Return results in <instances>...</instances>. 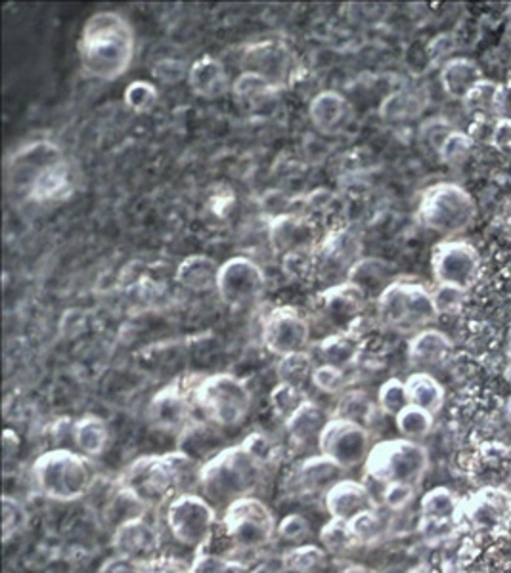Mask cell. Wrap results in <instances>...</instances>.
I'll use <instances>...</instances> for the list:
<instances>
[{
  "label": "cell",
  "instance_id": "22",
  "mask_svg": "<svg viewBox=\"0 0 511 573\" xmlns=\"http://www.w3.org/2000/svg\"><path fill=\"white\" fill-rule=\"evenodd\" d=\"M468 522L477 530H494L511 522V495L497 487H487L481 494L461 503L460 524Z\"/></svg>",
  "mask_w": 511,
  "mask_h": 573
},
{
  "label": "cell",
  "instance_id": "59",
  "mask_svg": "<svg viewBox=\"0 0 511 573\" xmlns=\"http://www.w3.org/2000/svg\"><path fill=\"white\" fill-rule=\"evenodd\" d=\"M341 573H372V572H368V570H365V568L355 566V568H349V570H345V572H341Z\"/></svg>",
  "mask_w": 511,
  "mask_h": 573
},
{
  "label": "cell",
  "instance_id": "36",
  "mask_svg": "<svg viewBox=\"0 0 511 573\" xmlns=\"http://www.w3.org/2000/svg\"><path fill=\"white\" fill-rule=\"evenodd\" d=\"M425 109V96L420 90L404 88L396 90L393 95H389L380 106L381 119L391 121V123H402V121H412L417 115H422Z\"/></svg>",
  "mask_w": 511,
  "mask_h": 573
},
{
  "label": "cell",
  "instance_id": "17",
  "mask_svg": "<svg viewBox=\"0 0 511 573\" xmlns=\"http://www.w3.org/2000/svg\"><path fill=\"white\" fill-rule=\"evenodd\" d=\"M192 388L186 390V385L175 381L171 385L163 386L154 394L148 406V421L152 427L163 432H183L194 421V399Z\"/></svg>",
  "mask_w": 511,
  "mask_h": 573
},
{
  "label": "cell",
  "instance_id": "50",
  "mask_svg": "<svg viewBox=\"0 0 511 573\" xmlns=\"http://www.w3.org/2000/svg\"><path fill=\"white\" fill-rule=\"evenodd\" d=\"M349 524L352 536L357 539L358 544L376 543L383 533V520H381L380 513L372 510V513H365L352 518Z\"/></svg>",
  "mask_w": 511,
  "mask_h": 573
},
{
  "label": "cell",
  "instance_id": "25",
  "mask_svg": "<svg viewBox=\"0 0 511 573\" xmlns=\"http://www.w3.org/2000/svg\"><path fill=\"white\" fill-rule=\"evenodd\" d=\"M232 82L235 80H230L225 64L209 54L196 59L188 69V87L192 92L209 102L220 100L228 92H232Z\"/></svg>",
  "mask_w": 511,
  "mask_h": 573
},
{
  "label": "cell",
  "instance_id": "55",
  "mask_svg": "<svg viewBox=\"0 0 511 573\" xmlns=\"http://www.w3.org/2000/svg\"><path fill=\"white\" fill-rule=\"evenodd\" d=\"M416 495V487L404 486V484H393V486L383 487V505L389 510L399 513L402 508L409 507L410 503L414 502Z\"/></svg>",
  "mask_w": 511,
  "mask_h": 573
},
{
  "label": "cell",
  "instance_id": "34",
  "mask_svg": "<svg viewBox=\"0 0 511 573\" xmlns=\"http://www.w3.org/2000/svg\"><path fill=\"white\" fill-rule=\"evenodd\" d=\"M406 390H409L410 406L420 407L427 414H441V409L445 406V388L433 377L427 371H417L414 375H410L406 381Z\"/></svg>",
  "mask_w": 511,
  "mask_h": 573
},
{
  "label": "cell",
  "instance_id": "60",
  "mask_svg": "<svg viewBox=\"0 0 511 573\" xmlns=\"http://www.w3.org/2000/svg\"><path fill=\"white\" fill-rule=\"evenodd\" d=\"M412 573H424V570H414Z\"/></svg>",
  "mask_w": 511,
  "mask_h": 573
},
{
  "label": "cell",
  "instance_id": "51",
  "mask_svg": "<svg viewBox=\"0 0 511 573\" xmlns=\"http://www.w3.org/2000/svg\"><path fill=\"white\" fill-rule=\"evenodd\" d=\"M456 131L445 117H432L420 126V140L438 153L441 145Z\"/></svg>",
  "mask_w": 511,
  "mask_h": 573
},
{
  "label": "cell",
  "instance_id": "47",
  "mask_svg": "<svg viewBox=\"0 0 511 573\" xmlns=\"http://www.w3.org/2000/svg\"><path fill=\"white\" fill-rule=\"evenodd\" d=\"M30 526V513L15 497H2V539L8 543L10 539L22 533Z\"/></svg>",
  "mask_w": 511,
  "mask_h": 573
},
{
  "label": "cell",
  "instance_id": "3",
  "mask_svg": "<svg viewBox=\"0 0 511 573\" xmlns=\"http://www.w3.org/2000/svg\"><path fill=\"white\" fill-rule=\"evenodd\" d=\"M137 52L131 22L119 12L106 10L90 15L80 31L77 54L90 79L118 80L129 71Z\"/></svg>",
  "mask_w": 511,
  "mask_h": 573
},
{
  "label": "cell",
  "instance_id": "8",
  "mask_svg": "<svg viewBox=\"0 0 511 573\" xmlns=\"http://www.w3.org/2000/svg\"><path fill=\"white\" fill-rule=\"evenodd\" d=\"M427 466L430 453L424 445L406 438H394L373 445L366 459L365 476L383 487L393 484L416 487L424 478Z\"/></svg>",
  "mask_w": 511,
  "mask_h": 573
},
{
  "label": "cell",
  "instance_id": "21",
  "mask_svg": "<svg viewBox=\"0 0 511 573\" xmlns=\"http://www.w3.org/2000/svg\"><path fill=\"white\" fill-rule=\"evenodd\" d=\"M461 502L446 487H435L422 499V531L430 541L450 536L460 526Z\"/></svg>",
  "mask_w": 511,
  "mask_h": 573
},
{
  "label": "cell",
  "instance_id": "6",
  "mask_svg": "<svg viewBox=\"0 0 511 573\" xmlns=\"http://www.w3.org/2000/svg\"><path fill=\"white\" fill-rule=\"evenodd\" d=\"M381 323L399 333L416 334L438 320L433 289L422 282L393 279L376 298Z\"/></svg>",
  "mask_w": 511,
  "mask_h": 573
},
{
  "label": "cell",
  "instance_id": "27",
  "mask_svg": "<svg viewBox=\"0 0 511 573\" xmlns=\"http://www.w3.org/2000/svg\"><path fill=\"white\" fill-rule=\"evenodd\" d=\"M454 344L448 334L438 329H424L409 341V360L416 367H443L453 356Z\"/></svg>",
  "mask_w": 511,
  "mask_h": 573
},
{
  "label": "cell",
  "instance_id": "40",
  "mask_svg": "<svg viewBox=\"0 0 511 573\" xmlns=\"http://www.w3.org/2000/svg\"><path fill=\"white\" fill-rule=\"evenodd\" d=\"M502 92H504V88L500 87L498 82L485 79L469 92L468 98L461 103L469 115H492L502 106Z\"/></svg>",
  "mask_w": 511,
  "mask_h": 573
},
{
  "label": "cell",
  "instance_id": "23",
  "mask_svg": "<svg viewBox=\"0 0 511 573\" xmlns=\"http://www.w3.org/2000/svg\"><path fill=\"white\" fill-rule=\"evenodd\" d=\"M324 505L329 518L344 522H351L358 515L380 510L368 484L347 478L339 480L336 486L329 487L328 494L324 495Z\"/></svg>",
  "mask_w": 511,
  "mask_h": 573
},
{
  "label": "cell",
  "instance_id": "37",
  "mask_svg": "<svg viewBox=\"0 0 511 573\" xmlns=\"http://www.w3.org/2000/svg\"><path fill=\"white\" fill-rule=\"evenodd\" d=\"M388 264L378 258H360V261L349 269L347 282L358 285L365 290L366 297H370L376 290V298L380 297L381 290L385 289L393 279H389Z\"/></svg>",
  "mask_w": 511,
  "mask_h": 573
},
{
  "label": "cell",
  "instance_id": "45",
  "mask_svg": "<svg viewBox=\"0 0 511 573\" xmlns=\"http://www.w3.org/2000/svg\"><path fill=\"white\" fill-rule=\"evenodd\" d=\"M282 272L290 282L307 284L318 276L315 251L311 253H292L282 256Z\"/></svg>",
  "mask_w": 511,
  "mask_h": 573
},
{
  "label": "cell",
  "instance_id": "53",
  "mask_svg": "<svg viewBox=\"0 0 511 573\" xmlns=\"http://www.w3.org/2000/svg\"><path fill=\"white\" fill-rule=\"evenodd\" d=\"M278 536L290 543H303L311 536V522L305 516L287 515L278 524Z\"/></svg>",
  "mask_w": 511,
  "mask_h": 573
},
{
  "label": "cell",
  "instance_id": "14",
  "mask_svg": "<svg viewBox=\"0 0 511 573\" xmlns=\"http://www.w3.org/2000/svg\"><path fill=\"white\" fill-rule=\"evenodd\" d=\"M267 277L257 262L248 256H232L220 264L217 295L230 308L253 305L263 295Z\"/></svg>",
  "mask_w": 511,
  "mask_h": 573
},
{
  "label": "cell",
  "instance_id": "52",
  "mask_svg": "<svg viewBox=\"0 0 511 573\" xmlns=\"http://www.w3.org/2000/svg\"><path fill=\"white\" fill-rule=\"evenodd\" d=\"M313 386L324 394H339L347 386V375L344 370L320 363L313 373Z\"/></svg>",
  "mask_w": 511,
  "mask_h": 573
},
{
  "label": "cell",
  "instance_id": "38",
  "mask_svg": "<svg viewBox=\"0 0 511 573\" xmlns=\"http://www.w3.org/2000/svg\"><path fill=\"white\" fill-rule=\"evenodd\" d=\"M315 370V360L308 354L307 350H303V352H295V354L278 360L276 377L280 378V383H287V385L297 386V388L305 390L308 383L313 385Z\"/></svg>",
  "mask_w": 511,
  "mask_h": 573
},
{
  "label": "cell",
  "instance_id": "20",
  "mask_svg": "<svg viewBox=\"0 0 511 573\" xmlns=\"http://www.w3.org/2000/svg\"><path fill=\"white\" fill-rule=\"evenodd\" d=\"M316 298L322 318L344 331L351 329L349 326L362 313L368 302L365 290L347 279L329 285Z\"/></svg>",
  "mask_w": 511,
  "mask_h": 573
},
{
  "label": "cell",
  "instance_id": "5",
  "mask_svg": "<svg viewBox=\"0 0 511 573\" xmlns=\"http://www.w3.org/2000/svg\"><path fill=\"white\" fill-rule=\"evenodd\" d=\"M194 407L213 429L235 430L241 427L251 411L248 385L230 373H215L197 378L192 388Z\"/></svg>",
  "mask_w": 511,
  "mask_h": 573
},
{
  "label": "cell",
  "instance_id": "54",
  "mask_svg": "<svg viewBox=\"0 0 511 573\" xmlns=\"http://www.w3.org/2000/svg\"><path fill=\"white\" fill-rule=\"evenodd\" d=\"M464 297H466L464 290L453 289V287L435 285V289H433V298H435L438 316L458 312L461 305H464Z\"/></svg>",
  "mask_w": 511,
  "mask_h": 573
},
{
  "label": "cell",
  "instance_id": "11",
  "mask_svg": "<svg viewBox=\"0 0 511 573\" xmlns=\"http://www.w3.org/2000/svg\"><path fill=\"white\" fill-rule=\"evenodd\" d=\"M482 272L481 254L464 240L438 241L432 249V274L435 285L468 293L479 282Z\"/></svg>",
  "mask_w": 511,
  "mask_h": 573
},
{
  "label": "cell",
  "instance_id": "26",
  "mask_svg": "<svg viewBox=\"0 0 511 573\" xmlns=\"http://www.w3.org/2000/svg\"><path fill=\"white\" fill-rule=\"evenodd\" d=\"M308 119L316 131L336 136L351 119V103L337 90H322L308 103Z\"/></svg>",
  "mask_w": 511,
  "mask_h": 573
},
{
  "label": "cell",
  "instance_id": "32",
  "mask_svg": "<svg viewBox=\"0 0 511 573\" xmlns=\"http://www.w3.org/2000/svg\"><path fill=\"white\" fill-rule=\"evenodd\" d=\"M72 442L80 455L88 459L100 458L110 443V429L100 417L85 415L74 422Z\"/></svg>",
  "mask_w": 511,
  "mask_h": 573
},
{
  "label": "cell",
  "instance_id": "7",
  "mask_svg": "<svg viewBox=\"0 0 511 573\" xmlns=\"http://www.w3.org/2000/svg\"><path fill=\"white\" fill-rule=\"evenodd\" d=\"M477 218V203L468 189L454 181H437L425 188L416 209L417 224L425 230L454 238L466 232Z\"/></svg>",
  "mask_w": 511,
  "mask_h": 573
},
{
  "label": "cell",
  "instance_id": "24",
  "mask_svg": "<svg viewBox=\"0 0 511 573\" xmlns=\"http://www.w3.org/2000/svg\"><path fill=\"white\" fill-rule=\"evenodd\" d=\"M360 253V243L351 232L347 230H334L326 238H322L316 247V264L318 276L336 277L344 272L345 279L349 269L357 264Z\"/></svg>",
  "mask_w": 511,
  "mask_h": 573
},
{
  "label": "cell",
  "instance_id": "2",
  "mask_svg": "<svg viewBox=\"0 0 511 573\" xmlns=\"http://www.w3.org/2000/svg\"><path fill=\"white\" fill-rule=\"evenodd\" d=\"M202 465L188 453L176 450L132 461L119 478V489L142 508H160L197 486Z\"/></svg>",
  "mask_w": 511,
  "mask_h": 573
},
{
  "label": "cell",
  "instance_id": "44",
  "mask_svg": "<svg viewBox=\"0 0 511 573\" xmlns=\"http://www.w3.org/2000/svg\"><path fill=\"white\" fill-rule=\"evenodd\" d=\"M191 573H256V570L240 560L197 551L196 559L192 560Z\"/></svg>",
  "mask_w": 511,
  "mask_h": 573
},
{
  "label": "cell",
  "instance_id": "29",
  "mask_svg": "<svg viewBox=\"0 0 511 573\" xmlns=\"http://www.w3.org/2000/svg\"><path fill=\"white\" fill-rule=\"evenodd\" d=\"M328 421V414L313 399H307L287 421H284L285 432L297 448H305L311 443L318 445V438Z\"/></svg>",
  "mask_w": 511,
  "mask_h": 573
},
{
  "label": "cell",
  "instance_id": "43",
  "mask_svg": "<svg viewBox=\"0 0 511 573\" xmlns=\"http://www.w3.org/2000/svg\"><path fill=\"white\" fill-rule=\"evenodd\" d=\"M307 399V393H305L303 388L287 385V383H278V385L272 388L271 396H269L272 411H274L280 419H284V421H287Z\"/></svg>",
  "mask_w": 511,
  "mask_h": 573
},
{
  "label": "cell",
  "instance_id": "33",
  "mask_svg": "<svg viewBox=\"0 0 511 573\" xmlns=\"http://www.w3.org/2000/svg\"><path fill=\"white\" fill-rule=\"evenodd\" d=\"M360 356V341L352 331H337L322 339L318 344V357L326 365L347 371L357 363Z\"/></svg>",
  "mask_w": 511,
  "mask_h": 573
},
{
  "label": "cell",
  "instance_id": "46",
  "mask_svg": "<svg viewBox=\"0 0 511 573\" xmlns=\"http://www.w3.org/2000/svg\"><path fill=\"white\" fill-rule=\"evenodd\" d=\"M378 406H380L381 411L389 415V417H396L401 411H404V409L410 406L406 383L401 381V378H388V381L380 386Z\"/></svg>",
  "mask_w": 511,
  "mask_h": 573
},
{
  "label": "cell",
  "instance_id": "9",
  "mask_svg": "<svg viewBox=\"0 0 511 573\" xmlns=\"http://www.w3.org/2000/svg\"><path fill=\"white\" fill-rule=\"evenodd\" d=\"M165 522L176 543L204 551L217 524V508L202 494H183L165 508Z\"/></svg>",
  "mask_w": 511,
  "mask_h": 573
},
{
  "label": "cell",
  "instance_id": "49",
  "mask_svg": "<svg viewBox=\"0 0 511 573\" xmlns=\"http://www.w3.org/2000/svg\"><path fill=\"white\" fill-rule=\"evenodd\" d=\"M474 139L466 132L454 131L438 150V157L448 167H461L474 152Z\"/></svg>",
  "mask_w": 511,
  "mask_h": 573
},
{
  "label": "cell",
  "instance_id": "15",
  "mask_svg": "<svg viewBox=\"0 0 511 573\" xmlns=\"http://www.w3.org/2000/svg\"><path fill=\"white\" fill-rule=\"evenodd\" d=\"M264 349L278 357L303 352L311 341V326L305 316L293 306H278L263 323Z\"/></svg>",
  "mask_w": 511,
  "mask_h": 573
},
{
  "label": "cell",
  "instance_id": "4",
  "mask_svg": "<svg viewBox=\"0 0 511 573\" xmlns=\"http://www.w3.org/2000/svg\"><path fill=\"white\" fill-rule=\"evenodd\" d=\"M31 471L39 492L52 502H79L95 486L96 474L90 459L66 448L39 455Z\"/></svg>",
  "mask_w": 511,
  "mask_h": 573
},
{
  "label": "cell",
  "instance_id": "39",
  "mask_svg": "<svg viewBox=\"0 0 511 573\" xmlns=\"http://www.w3.org/2000/svg\"><path fill=\"white\" fill-rule=\"evenodd\" d=\"M328 552L318 544L301 543L282 557L285 570L292 573H318L326 568Z\"/></svg>",
  "mask_w": 511,
  "mask_h": 573
},
{
  "label": "cell",
  "instance_id": "19",
  "mask_svg": "<svg viewBox=\"0 0 511 573\" xmlns=\"http://www.w3.org/2000/svg\"><path fill=\"white\" fill-rule=\"evenodd\" d=\"M318 225L301 214H278L269 222V241L274 253L282 258L285 254L311 253L320 243Z\"/></svg>",
  "mask_w": 511,
  "mask_h": 573
},
{
  "label": "cell",
  "instance_id": "56",
  "mask_svg": "<svg viewBox=\"0 0 511 573\" xmlns=\"http://www.w3.org/2000/svg\"><path fill=\"white\" fill-rule=\"evenodd\" d=\"M139 573H191V566L183 564L181 560L157 557L140 564Z\"/></svg>",
  "mask_w": 511,
  "mask_h": 573
},
{
  "label": "cell",
  "instance_id": "16",
  "mask_svg": "<svg viewBox=\"0 0 511 573\" xmlns=\"http://www.w3.org/2000/svg\"><path fill=\"white\" fill-rule=\"evenodd\" d=\"M59 157H64V152L48 140H35L31 144L18 147L7 163L8 196L14 201H23L31 181L37 178L43 168Z\"/></svg>",
  "mask_w": 511,
  "mask_h": 573
},
{
  "label": "cell",
  "instance_id": "35",
  "mask_svg": "<svg viewBox=\"0 0 511 573\" xmlns=\"http://www.w3.org/2000/svg\"><path fill=\"white\" fill-rule=\"evenodd\" d=\"M232 95L246 108L259 111V109L269 108L271 103H274V100H278L280 88L274 87L269 80H264L256 73L241 71L232 82Z\"/></svg>",
  "mask_w": 511,
  "mask_h": 573
},
{
  "label": "cell",
  "instance_id": "1",
  "mask_svg": "<svg viewBox=\"0 0 511 573\" xmlns=\"http://www.w3.org/2000/svg\"><path fill=\"white\" fill-rule=\"evenodd\" d=\"M274 458L276 450L267 436L249 434L205 461L197 487L213 507L227 508L243 497H253Z\"/></svg>",
  "mask_w": 511,
  "mask_h": 573
},
{
  "label": "cell",
  "instance_id": "41",
  "mask_svg": "<svg viewBox=\"0 0 511 573\" xmlns=\"http://www.w3.org/2000/svg\"><path fill=\"white\" fill-rule=\"evenodd\" d=\"M433 419L435 417L424 411V409L409 406L394 417V422H396V429L401 432L402 438L417 442L425 436H430V432L433 430Z\"/></svg>",
  "mask_w": 511,
  "mask_h": 573
},
{
  "label": "cell",
  "instance_id": "48",
  "mask_svg": "<svg viewBox=\"0 0 511 573\" xmlns=\"http://www.w3.org/2000/svg\"><path fill=\"white\" fill-rule=\"evenodd\" d=\"M124 106L132 109L134 113H148L155 108L160 100V92L154 82L150 80H132L129 87L124 88Z\"/></svg>",
  "mask_w": 511,
  "mask_h": 573
},
{
  "label": "cell",
  "instance_id": "10",
  "mask_svg": "<svg viewBox=\"0 0 511 573\" xmlns=\"http://www.w3.org/2000/svg\"><path fill=\"white\" fill-rule=\"evenodd\" d=\"M222 528L228 539L243 551H257L271 543L278 533L271 508L257 497H243L225 508Z\"/></svg>",
  "mask_w": 511,
  "mask_h": 573
},
{
  "label": "cell",
  "instance_id": "31",
  "mask_svg": "<svg viewBox=\"0 0 511 573\" xmlns=\"http://www.w3.org/2000/svg\"><path fill=\"white\" fill-rule=\"evenodd\" d=\"M219 262L207 254H192L176 266V284L192 293H209L217 289Z\"/></svg>",
  "mask_w": 511,
  "mask_h": 573
},
{
  "label": "cell",
  "instance_id": "58",
  "mask_svg": "<svg viewBox=\"0 0 511 573\" xmlns=\"http://www.w3.org/2000/svg\"><path fill=\"white\" fill-rule=\"evenodd\" d=\"M2 448H4V461H10L12 455H18V450H20V438H18L14 430H4V436H2Z\"/></svg>",
  "mask_w": 511,
  "mask_h": 573
},
{
  "label": "cell",
  "instance_id": "28",
  "mask_svg": "<svg viewBox=\"0 0 511 573\" xmlns=\"http://www.w3.org/2000/svg\"><path fill=\"white\" fill-rule=\"evenodd\" d=\"M344 469L334 463L331 459L324 458V455H313L307 458L303 463L297 465L295 471V486L300 487L303 494H318L324 492L328 494L329 487L336 486L337 482L341 480Z\"/></svg>",
  "mask_w": 511,
  "mask_h": 573
},
{
  "label": "cell",
  "instance_id": "12",
  "mask_svg": "<svg viewBox=\"0 0 511 573\" xmlns=\"http://www.w3.org/2000/svg\"><path fill=\"white\" fill-rule=\"evenodd\" d=\"M372 448L370 430L345 417H331L318 438L322 455L331 459L344 471L365 465Z\"/></svg>",
  "mask_w": 511,
  "mask_h": 573
},
{
  "label": "cell",
  "instance_id": "57",
  "mask_svg": "<svg viewBox=\"0 0 511 573\" xmlns=\"http://www.w3.org/2000/svg\"><path fill=\"white\" fill-rule=\"evenodd\" d=\"M140 564L132 562V560L121 559V557H113V559L104 562L98 573H139Z\"/></svg>",
  "mask_w": 511,
  "mask_h": 573
},
{
  "label": "cell",
  "instance_id": "42",
  "mask_svg": "<svg viewBox=\"0 0 511 573\" xmlns=\"http://www.w3.org/2000/svg\"><path fill=\"white\" fill-rule=\"evenodd\" d=\"M320 543L324 551L328 554H336V557L351 551L358 544L349 524L344 520H334V518H329V522L324 524V528L320 530Z\"/></svg>",
  "mask_w": 511,
  "mask_h": 573
},
{
  "label": "cell",
  "instance_id": "13",
  "mask_svg": "<svg viewBox=\"0 0 511 573\" xmlns=\"http://www.w3.org/2000/svg\"><path fill=\"white\" fill-rule=\"evenodd\" d=\"M240 67L243 73H256L274 87H287L297 71V58L292 48L278 38H267L261 43H251L240 54Z\"/></svg>",
  "mask_w": 511,
  "mask_h": 573
},
{
  "label": "cell",
  "instance_id": "30",
  "mask_svg": "<svg viewBox=\"0 0 511 573\" xmlns=\"http://www.w3.org/2000/svg\"><path fill=\"white\" fill-rule=\"evenodd\" d=\"M438 79H441L446 96H450L453 100H458V102H464L469 92L485 80V75H482L479 64H475L474 59L450 58L441 69Z\"/></svg>",
  "mask_w": 511,
  "mask_h": 573
},
{
  "label": "cell",
  "instance_id": "18",
  "mask_svg": "<svg viewBox=\"0 0 511 573\" xmlns=\"http://www.w3.org/2000/svg\"><path fill=\"white\" fill-rule=\"evenodd\" d=\"M111 547L116 557L144 564L160 557V531L146 516H131L116 528Z\"/></svg>",
  "mask_w": 511,
  "mask_h": 573
}]
</instances>
